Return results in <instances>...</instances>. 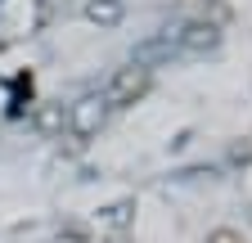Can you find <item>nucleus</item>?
<instances>
[{"label": "nucleus", "mask_w": 252, "mask_h": 243, "mask_svg": "<svg viewBox=\"0 0 252 243\" xmlns=\"http://www.w3.org/2000/svg\"><path fill=\"white\" fill-rule=\"evenodd\" d=\"M104 122H108V104H104L99 95H86V99H77V104L68 108V131H72L77 144H86L90 135H99Z\"/></svg>", "instance_id": "obj_1"}, {"label": "nucleus", "mask_w": 252, "mask_h": 243, "mask_svg": "<svg viewBox=\"0 0 252 243\" xmlns=\"http://www.w3.org/2000/svg\"><path fill=\"white\" fill-rule=\"evenodd\" d=\"M149 95V68H122L113 81H108V95H104V104L108 108H131V104H140Z\"/></svg>", "instance_id": "obj_2"}, {"label": "nucleus", "mask_w": 252, "mask_h": 243, "mask_svg": "<svg viewBox=\"0 0 252 243\" xmlns=\"http://www.w3.org/2000/svg\"><path fill=\"white\" fill-rule=\"evenodd\" d=\"M216 45H220V27L212 18H198V23L180 27V36H176V50H189V54H207Z\"/></svg>", "instance_id": "obj_3"}, {"label": "nucleus", "mask_w": 252, "mask_h": 243, "mask_svg": "<svg viewBox=\"0 0 252 243\" xmlns=\"http://www.w3.org/2000/svg\"><path fill=\"white\" fill-rule=\"evenodd\" d=\"M171 54H176V41L171 36H153V41H140L135 45L131 63L135 68H153V63H162V59H171Z\"/></svg>", "instance_id": "obj_4"}, {"label": "nucleus", "mask_w": 252, "mask_h": 243, "mask_svg": "<svg viewBox=\"0 0 252 243\" xmlns=\"http://www.w3.org/2000/svg\"><path fill=\"white\" fill-rule=\"evenodd\" d=\"M32 122H36V131H41V135L59 140L63 131H68V108H63V104H41Z\"/></svg>", "instance_id": "obj_5"}, {"label": "nucleus", "mask_w": 252, "mask_h": 243, "mask_svg": "<svg viewBox=\"0 0 252 243\" xmlns=\"http://www.w3.org/2000/svg\"><path fill=\"white\" fill-rule=\"evenodd\" d=\"M86 18L94 27H117L122 23V0H90V5H86Z\"/></svg>", "instance_id": "obj_6"}, {"label": "nucleus", "mask_w": 252, "mask_h": 243, "mask_svg": "<svg viewBox=\"0 0 252 243\" xmlns=\"http://www.w3.org/2000/svg\"><path fill=\"white\" fill-rule=\"evenodd\" d=\"M135 221V198H122V203H113V207H104V225L113 230V234H122L126 225Z\"/></svg>", "instance_id": "obj_7"}, {"label": "nucleus", "mask_w": 252, "mask_h": 243, "mask_svg": "<svg viewBox=\"0 0 252 243\" xmlns=\"http://www.w3.org/2000/svg\"><path fill=\"white\" fill-rule=\"evenodd\" d=\"M203 243H248V239H243L239 230H230V225H220V230H212Z\"/></svg>", "instance_id": "obj_8"}, {"label": "nucleus", "mask_w": 252, "mask_h": 243, "mask_svg": "<svg viewBox=\"0 0 252 243\" xmlns=\"http://www.w3.org/2000/svg\"><path fill=\"white\" fill-rule=\"evenodd\" d=\"M50 243H90V234H86V230H59Z\"/></svg>", "instance_id": "obj_9"}, {"label": "nucleus", "mask_w": 252, "mask_h": 243, "mask_svg": "<svg viewBox=\"0 0 252 243\" xmlns=\"http://www.w3.org/2000/svg\"><path fill=\"white\" fill-rule=\"evenodd\" d=\"M248 158H252V140L248 144H234V162H248Z\"/></svg>", "instance_id": "obj_10"}]
</instances>
